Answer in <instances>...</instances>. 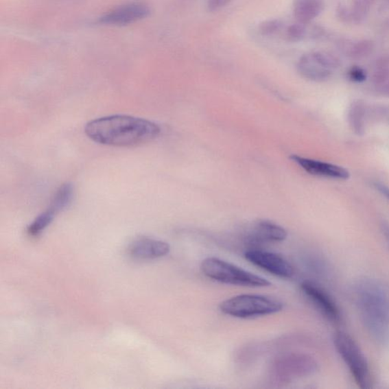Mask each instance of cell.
<instances>
[{
    "label": "cell",
    "instance_id": "17",
    "mask_svg": "<svg viewBox=\"0 0 389 389\" xmlns=\"http://www.w3.org/2000/svg\"><path fill=\"white\" fill-rule=\"evenodd\" d=\"M283 26L284 24L279 19L268 20L261 24L259 30L265 36H273L281 32Z\"/></svg>",
    "mask_w": 389,
    "mask_h": 389
},
{
    "label": "cell",
    "instance_id": "19",
    "mask_svg": "<svg viewBox=\"0 0 389 389\" xmlns=\"http://www.w3.org/2000/svg\"><path fill=\"white\" fill-rule=\"evenodd\" d=\"M231 0H209L208 7L210 11H217L227 5Z\"/></svg>",
    "mask_w": 389,
    "mask_h": 389
},
{
    "label": "cell",
    "instance_id": "20",
    "mask_svg": "<svg viewBox=\"0 0 389 389\" xmlns=\"http://www.w3.org/2000/svg\"><path fill=\"white\" fill-rule=\"evenodd\" d=\"M377 189L379 192L386 197V199L389 201V188L384 185V184H376Z\"/></svg>",
    "mask_w": 389,
    "mask_h": 389
},
{
    "label": "cell",
    "instance_id": "5",
    "mask_svg": "<svg viewBox=\"0 0 389 389\" xmlns=\"http://www.w3.org/2000/svg\"><path fill=\"white\" fill-rule=\"evenodd\" d=\"M333 342L338 355L348 366L357 386L362 389L370 388L372 377L369 363L357 343L350 335L342 331L335 332Z\"/></svg>",
    "mask_w": 389,
    "mask_h": 389
},
{
    "label": "cell",
    "instance_id": "6",
    "mask_svg": "<svg viewBox=\"0 0 389 389\" xmlns=\"http://www.w3.org/2000/svg\"><path fill=\"white\" fill-rule=\"evenodd\" d=\"M319 369V364L312 356L303 353H292L274 359L270 373L274 384L285 385L298 379L313 376Z\"/></svg>",
    "mask_w": 389,
    "mask_h": 389
},
{
    "label": "cell",
    "instance_id": "8",
    "mask_svg": "<svg viewBox=\"0 0 389 389\" xmlns=\"http://www.w3.org/2000/svg\"><path fill=\"white\" fill-rule=\"evenodd\" d=\"M245 259L277 277L291 279L294 275V268L285 258L279 255L259 249H252L244 253Z\"/></svg>",
    "mask_w": 389,
    "mask_h": 389
},
{
    "label": "cell",
    "instance_id": "14",
    "mask_svg": "<svg viewBox=\"0 0 389 389\" xmlns=\"http://www.w3.org/2000/svg\"><path fill=\"white\" fill-rule=\"evenodd\" d=\"M324 9V0H294V16L298 23L309 24Z\"/></svg>",
    "mask_w": 389,
    "mask_h": 389
},
{
    "label": "cell",
    "instance_id": "15",
    "mask_svg": "<svg viewBox=\"0 0 389 389\" xmlns=\"http://www.w3.org/2000/svg\"><path fill=\"white\" fill-rule=\"evenodd\" d=\"M74 195V189L72 184H63L58 190L56 191L52 197L49 206L44 211V213L52 220L58 215L60 212L67 209L72 202Z\"/></svg>",
    "mask_w": 389,
    "mask_h": 389
},
{
    "label": "cell",
    "instance_id": "3",
    "mask_svg": "<svg viewBox=\"0 0 389 389\" xmlns=\"http://www.w3.org/2000/svg\"><path fill=\"white\" fill-rule=\"evenodd\" d=\"M201 270L207 278L226 285L248 287H266L272 285L259 275L215 257L204 259Z\"/></svg>",
    "mask_w": 389,
    "mask_h": 389
},
{
    "label": "cell",
    "instance_id": "7",
    "mask_svg": "<svg viewBox=\"0 0 389 389\" xmlns=\"http://www.w3.org/2000/svg\"><path fill=\"white\" fill-rule=\"evenodd\" d=\"M340 66L335 56L323 51H314L301 56L298 63L299 73L306 79L322 82L329 79L332 71Z\"/></svg>",
    "mask_w": 389,
    "mask_h": 389
},
{
    "label": "cell",
    "instance_id": "4",
    "mask_svg": "<svg viewBox=\"0 0 389 389\" xmlns=\"http://www.w3.org/2000/svg\"><path fill=\"white\" fill-rule=\"evenodd\" d=\"M222 312L239 319L273 315L284 309L281 301L257 294H241L225 300L219 306Z\"/></svg>",
    "mask_w": 389,
    "mask_h": 389
},
{
    "label": "cell",
    "instance_id": "18",
    "mask_svg": "<svg viewBox=\"0 0 389 389\" xmlns=\"http://www.w3.org/2000/svg\"><path fill=\"white\" fill-rule=\"evenodd\" d=\"M350 80L355 82H363L366 79L365 71L359 67H353L349 72Z\"/></svg>",
    "mask_w": 389,
    "mask_h": 389
},
{
    "label": "cell",
    "instance_id": "1",
    "mask_svg": "<svg viewBox=\"0 0 389 389\" xmlns=\"http://www.w3.org/2000/svg\"><path fill=\"white\" fill-rule=\"evenodd\" d=\"M160 126L145 119L126 115H113L91 120L84 127V133L92 141L104 145L133 147L156 139Z\"/></svg>",
    "mask_w": 389,
    "mask_h": 389
},
{
    "label": "cell",
    "instance_id": "10",
    "mask_svg": "<svg viewBox=\"0 0 389 389\" xmlns=\"http://www.w3.org/2000/svg\"><path fill=\"white\" fill-rule=\"evenodd\" d=\"M287 232L281 226L267 220L254 222L244 233V241L250 246L284 241Z\"/></svg>",
    "mask_w": 389,
    "mask_h": 389
},
{
    "label": "cell",
    "instance_id": "16",
    "mask_svg": "<svg viewBox=\"0 0 389 389\" xmlns=\"http://www.w3.org/2000/svg\"><path fill=\"white\" fill-rule=\"evenodd\" d=\"M339 48L345 54L352 58H363L373 51L374 45L369 40L353 41L350 40H341Z\"/></svg>",
    "mask_w": 389,
    "mask_h": 389
},
{
    "label": "cell",
    "instance_id": "13",
    "mask_svg": "<svg viewBox=\"0 0 389 389\" xmlns=\"http://www.w3.org/2000/svg\"><path fill=\"white\" fill-rule=\"evenodd\" d=\"M291 159L310 174L338 180H346L350 176V173L346 169L330 163L303 158L298 155H292Z\"/></svg>",
    "mask_w": 389,
    "mask_h": 389
},
{
    "label": "cell",
    "instance_id": "11",
    "mask_svg": "<svg viewBox=\"0 0 389 389\" xmlns=\"http://www.w3.org/2000/svg\"><path fill=\"white\" fill-rule=\"evenodd\" d=\"M150 7L144 3H129L105 14L99 19V23L106 25H127L150 16Z\"/></svg>",
    "mask_w": 389,
    "mask_h": 389
},
{
    "label": "cell",
    "instance_id": "21",
    "mask_svg": "<svg viewBox=\"0 0 389 389\" xmlns=\"http://www.w3.org/2000/svg\"><path fill=\"white\" fill-rule=\"evenodd\" d=\"M381 230H383L384 235L389 244V224L387 223L383 224V225H381Z\"/></svg>",
    "mask_w": 389,
    "mask_h": 389
},
{
    "label": "cell",
    "instance_id": "9",
    "mask_svg": "<svg viewBox=\"0 0 389 389\" xmlns=\"http://www.w3.org/2000/svg\"><path fill=\"white\" fill-rule=\"evenodd\" d=\"M300 288L304 295L328 320L333 323L341 321L342 314L336 303L320 285L310 281L302 282Z\"/></svg>",
    "mask_w": 389,
    "mask_h": 389
},
{
    "label": "cell",
    "instance_id": "12",
    "mask_svg": "<svg viewBox=\"0 0 389 389\" xmlns=\"http://www.w3.org/2000/svg\"><path fill=\"white\" fill-rule=\"evenodd\" d=\"M171 250V247L162 240L141 237L130 244L129 254L130 257L139 260L156 259L166 257Z\"/></svg>",
    "mask_w": 389,
    "mask_h": 389
},
{
    "label": "cell",
    "instance_id": "2",
    "mask_svg": "<svg viewBox=\"0 0 389 389\" xmlns=\"http://www.w3.org/2000/svg\"><path fill=\"white\" fill-rule=\"evenodd\" d=\"M355 295L360 319L371 338L379 344L389 342V291L376 280H359Z\"/></svg>",
    "mask_w": 389,
    "mask_h": 389
}]
</instances>
